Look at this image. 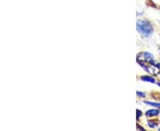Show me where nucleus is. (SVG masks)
Listing matches in <instances>:
<instances>
[{"mask_svg": "<svg viewBox=\"0 0 160 131\" xmlns=\"http://www.w3.org/2000/svg\"><path fill=\"white\" fill-rule=\"evenodd\" d=\"M137 31L144 37H149L153 32V27L151 23L145 20H138L136 22Z\"/></svg>", "mask_w": 160, "mask_h": 131, "instance_id": "obj_1", "label": "nucleus"}, {"mask_svg": "<svg viewBox=\"0 0 160 131\" xmlns=\"http://www.w3.org/2000/svg\"><path fill=\"white\" fill-rule=\"evenodd\" d=\"M141 80L143 81V82H152L154 83L155 82V79L153 77L151 76H148V75H143L141 77Z\"/></svg>", "mask_w": 160, "mask_h": 131, "instance_id": "obj_4", "label": "nucleus"}, {"mask_svg": "<svg viewBox=\"0 0 160 131\" xmlns=\"http://www.w3.org/2000/svg\"><path fill=\"white\" fill-rule=\"evenodd\" d=\"M136 94H137V96H139V97H145V94L142 93V92H141V91H137V92H136Z\"/></svg>", "mask_w": 160, "mask_h": 131, "instance_id": "obj_6", "label": "nucleus"}, {"mask_svg": "<svg viewBox=\"0 0 160 131\" xmlns=\"http://www.w3.org/2000/svg\"><path fill=\"white\" fill-rule=\"evenodd\" d=\"M158 130H159V131H160V128H159V129H158Z\"/></svg>", "mask_w": 160, "mask_h": 131, "instance_id": "obj_9", "label": "nucleus"}, {"mask_svg": "<svg viewBox=\"0 0 160 131\" xmlns=\"http://www.w3.org/2000/svg\"><path fill=\"white\" fill-rule=\"evenodd\" d=\"M158 85L160 87V82H158Z\"/></svg>", "mask_w": 160, "mask_h": 131, "instance_id": "obj_8", "label": "nucleus"}, {"mask_svg": "<svg viewBox=\"0 0 160 131\" xmlns=\"http://www.w3.org/2000/svg\"><path fill=\"white\" fill-rule=\"evenodd\" d=\"M136 115H137V119H139V118L142 116V112H141L140 110H137V111H136Z\"/></svg>", "mask_w": 160, "mask_h": 131, "instance_id": "obj_7", "label": "nucleus"}, {"mask_svg": "<svg viewBox=\"0 0 160 131\" xmlns=\"http://www.w3.org/2000/svg\"><path fill=\"white\" fill-rule=\"evenodd\" d=\"M144 103L149 105H151V106H154V107H157V108H160V103H153L149 102V101H145Z\"/></svg>", "mask_w": 160, "mask_h": 131, "instance_id": "obj_5", "label": "nucleus"}, {"mask_svg": "<svg viewBox=\"0 0 160 131\" xmlns=\"http://www.w3.org/2000/svg\"><path fill=\"white\" fill-rule=\"evenodd\" d=\"M137 61L138 63L140 62H145L151 64L152 66L155 65V60L154 57L151 53H149L148 51H145V52H141L139 55L137 56Z\"/></svg>", "mask_w": 160, "mask_h": 131, "instance_id": "obj_2", "label": "nucleus"}, {"mask_svg": "<svg viewBox=\"0 0 160 131\" xmlns=\"http://www.w3.org/2000/svg\"><path fill=\"white\" fill-rule=\"evenodd\" d=\"M159 110H158V109H150V110H148L145 113V115L147 117H156V116L159 115Z\"/></svg>", "mask_w": 160, "mask_h": 131, "instance_id": "obj_3", "label": "nucleus"}]
</instances>
